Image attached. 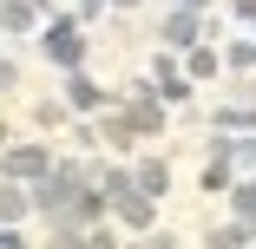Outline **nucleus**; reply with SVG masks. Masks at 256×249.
<instances>
[{
	"label": "nucleus",
	"mask_w": 256,
	"mask_h": 249,
	"mask_svg": "<svg viewBox=\"0 0 256 249\" xmlns=\"http://www.w3.org/2000/svg\"><path fill=\"white\" fill-rule=\"evenodd\" d=\"M46 46H53V59H79V39H72V26H60Z\"/></svg>",
	"instance_id": "f257e3e1"
}]
</instances>
